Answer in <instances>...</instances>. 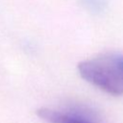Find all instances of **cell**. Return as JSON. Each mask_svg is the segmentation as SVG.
Here are the masks:
<instances>
[{
  "label": "cell",
  "mask_w": 123,
  "mask_h": 123,
  "mask_svg": "<svg viewBox=\"0 0 123 123\" xmlns=\"http://www.w3.org/2000/svg\"><path fill=\"white\" fill-rule=\"evenodd\" d=\"M81 77L103 91L118 96L123 94V55L105 53L78 64Z\"/></svg>",
  "instance_id": "obj_1"
}]
</instances>
